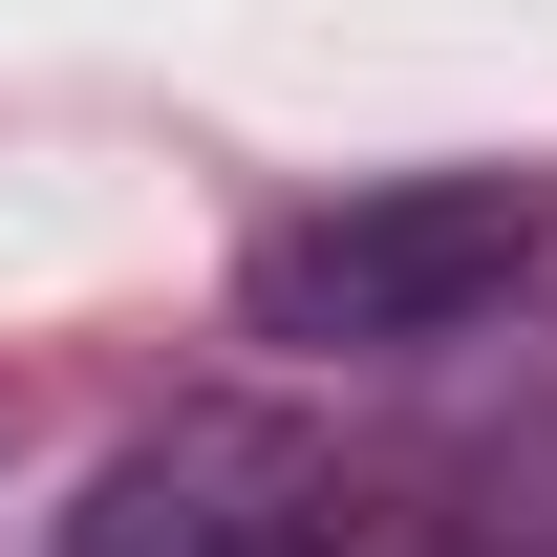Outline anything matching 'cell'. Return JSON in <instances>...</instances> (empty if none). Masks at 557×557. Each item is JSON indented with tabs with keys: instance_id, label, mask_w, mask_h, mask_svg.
<instances>
[{
	"instance_id": "1",
	"label": "cell",
	"mask_w": 557,
	"mask_h": 557,
	"mask_svg": "<svg viewBox=\"0 0 557 557\" xmlns=\"http://www.w3.org/2000/svg\"><path fill=\"white\" fill-rule=\"evenodd\" d=\"M536 258H557V172H364L236 258V322L300 364H408V344H472Z\"/></svg>"
},
{
	"instance_id": "2",
	"label": "cell",
	"mask_w": 557,
	"mask_h": 557,
	"mask_svg": "<svg viewBox=\"0 0 557 557\" xmlns=\"http://www.w3.org/2000/svg\"><path fill=\"white\" fill-rule=\"evenodd\" d=\"M44 557H344V450L278 408H172L44 515Z\"/></svg>"
}]
</instances>
